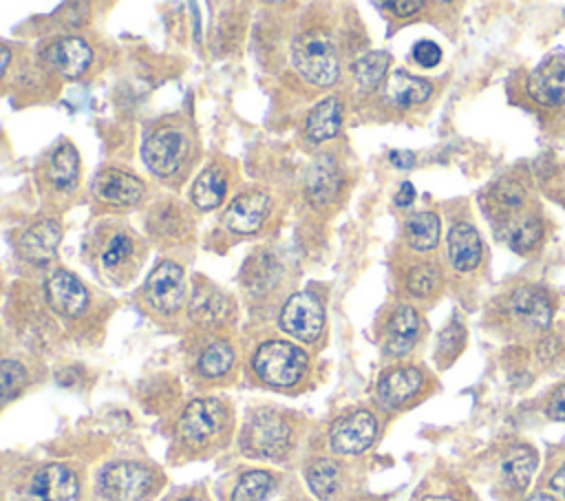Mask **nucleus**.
I'll list each match as a JSON object with an SVG mask.
<instances>
[{"label": "nucleus", "mask_w": 565, "mask_h": 501, "mask_svg": "<svg viewBox=\"0 0 565 501\" xmlns=\"http://www.w3.org/2000/svg\"><path fill=\"white\" fill-rule=\"evenodd\" d=\"M382 7H386V9H391L395 15H413L415 11H419L422 7H424V2H419V0H397V2H384Z\"/></svg>", "instance_id": "58836bf2"}, {"label": "nucleus", "mask_w": 565, "mask_h": 501, "mask_svg": "<svg viewBox=\"0 0 565 501\" xmlns=\"http://www.w3.org/2000/svg\"><path fill=\"white\" fill-rule=\"evenodd\" d=\"M391 163L397 168H411L415 163V154L408 150H393L391 152Z\"/></svg>", "instance_id": "79ce46f5"}, {"label": "nucleus", "mask_w": 565, "mask_h": 501, "mask_svg": "<svg viewBox=\"0 0 565 501\" xmlns=\"http://www.w3.org/2000/svg\"><path fill=\"white\" fill-rule=\"evenodd\" d=\"M536 463H539V459L532 448L516 446V448L508 450V455L503 457L501 475L510 488L523 490V488H527V483L536 470Z\"/></svg>", "instance_id": "b1692460"}, {"label": "nucleus", "mask_w": 565, "mask_h": 501, "mask_svg": "<svg viewBox=\"0 0 565 501\" xmlns=\"http://www.w3.org/2000/svg\"><path fill=\"white\" fill-rule=\"evenodd\" d=\"M225 188H227V181H225V174L218 170V168H205L194 185H192V201L199 210H212L216 205H221L223 196H225Z\"/></svg>", "instance_id": "393cba45"}, {"label": "nucleus", "mask_w": 565, "mask_h": 501, "mask_svg": "<svg viewBox=\"0 0 565 501\" xmlns=\"http://www.w3.org/2000/svg\"><path fill=\"white\" fill-rule=\"evenodd\" d=\"M7 66H9V49H7V46H2V64H0V75H4Z\"/></svg>", "instance_id": "c03bdc74"}, {"label": "nucleus", "mask_w": 565, "mask_h": 501, "mask_svg": "<svg viewBox=\"0 0 565 501\" xmlns=\"http://www.w3.org/2000/svg\"><path fill=\"white\" fill-rule=\"evenodd\" d=\"M225 417V408L218 399L203 397L194 399L185 406L181 419H179V435L188 444H203L212 435L218 433Z\"/></svg>", "instance_id": "423d86ee"}, {"label": "nucleus", "mask_w": 565, "mask_h": 501, "mask_svg": "<svg viewBox=\"0 0 565 501\" xmlns=\"http://www.w3.org/2000/svg\"><path fill=\"white\" fill-rule=\"evenodd\" d=\"M448 256L455 269L470 271L481 260V238L470 223H457L448 232Z\"/></svg>", "instance_id": "f3484780"}, {"label": "nucleus", "mask_w": 565, "mask_h": 501, "mask_svg": "<svg viewBox=\"0 0 565 501\" xmlns=\"http://www.w3.org/2000/svg\"><path fill=\"white\" fill-rule=\"evenodd\" d=\"M185 296V285H183V269L177 263H159L148 280H146V298L148 302L163 311V313H172L181 307Z\"/></svg>", "instance_id": "0eeeda50"}, {"label": "nucleus", "mask_w": 565, "mask_h": 501, "mask_svg": "<svg viewBox=\"0 0 565 501\" xmlns=\"http://www.w3.org/2000/svg\"><path fill=\"white\" fill-rule=\"evenodd\" d=\"M181 501H199V499H194V497H185V499H181Z\"/></svg>", "instance_id": "de8ad7c7"}, {"label": "nucleus", "mask_w": 565, "mask_h": 501, "mask_svg": "<svg viewBox=\"0 0 565 501\" xmlns=\"http://www.w3.org/2000/svg\"><path fill=\"white\" fill-rule=\"evenodd\" d=\"M512 313L530 327H547L552 320V305L547 296L536 287H521L510 298Z\"/></svg>", "instance_id": "aec40b11"}, {"label": "nucleus", "mask_w": 565, "mask_h": 501, "mask_svg": "<svg viewBox=\"0 0 565 501\" xmlns=\"http://www.w3.org/2000/svg\"><path fill=\"white\" fill-rule=\"evenodd\" d=\"M190 313L196 320L210 322V320H221L227 313V300L221 291L214 289H201L192 296L190 302Z\"/></svg>", "instance_id": "c756f323"}, {"label": "nucleus", "mask_w": 565, "mask_h": 501, "mask_svg": "<svg viewBox=\"0 0 565 501\" xmlns=\"http://www.w3.org/2000/svg\"><path fill=\"white\" fill-rule=\"evenodd\" d=\"M274 488V477L265 470H252L241 477L232 492V501H263Z\"/></svg>", "instance_id": "c85d7f7f"}, {"label": "nucleus", "mask_w": 565, "mask_h": 501, "mask_svg": "<svg viewBox=\"0 0 565 501\" xmlns=\"http://www.w3.org/2000/svg\"><path fill=\"white\" fill-rule=\"evenodd\" d=\"M342 185L340 168L331 157H320L307 172V196L316 207L333 203Z\"/></svg>", "instance_id": "dca6fc26"}, {"label": "nucleus", "mask_w": 565, "mask_h": 501, "mask_svg": "<svg viewBox=\"0 0 565 501\" xmlns=\"http://www.w3.org/2000/svg\"><path fill=\"white\" fill-rule=\"evenodd\" d=\"M413 57L422 66H435L441 60V49L433 40H419L413 46Z\"/></svg>", "instance_id": "e433bc0d"}, {"label": "nucleus", "mask_w": 565, "mask_h": 501, "mask_svg": "<svg viewBox=\"0 0 565 501\" xmlns=\"http://www.w3.org/2000/svg\"><path fill=\"white\" fill-rule=\"evenodd\" d=\"M527 501H554L550 494H545V492H536V494H532Z\"/></svg>", "instance_id": "a18cd8bd"}, {"label": "nucleus", "mask_w": 565, "mask_h": 501, "mask_svg": "<svg viewBox=\"0 0 565 501\" xmlns=\"http://www.w3.org/2000/svg\"><path fill=\"white\" fill-rule=\"evenodd\" d=\"M60 225L51 218L40 221L35 225H31L22 238H20V249L22 254L31 260V263H49L55 256L57 243H60Z\"/></svg>", "instance_id": "a211bd4d"}, {"label": "nucleus", "mask_w": 565, "mask_h": 501, "mask_svg": "<svg viewBox=\"0 0 565 501\" xmlns=\"http://www.w3.org/2000/svg\"><path fill=\"white\" fill-rule=\"evenodd\" d=\"M90 46L82 38H57L49 49H46V60L49 64L62 73L64 77H77L82 75L88 64H90Z\"/></svg>", "instance_id": "2eb2a0df"}, {"label": "nucleus", "mask_w": 565, "mask_h": 501, "mask_svg": "<svg viewBox=\"0 0 565 501\" xmlns=\"http://www.w3.org/2000/svg\"><path fill=\"white\" fill-rule=\"evenodd\" d=\"M415 201V188H413V183H402L399 185V192L395 194V205H399V207H406V205H411Z\"/></svg>", "instance_id": "a19ab883"}, {"label": "nucleus", "mask_w": 565, "mask_h": 501, "mask_svg": "<svg viewBox=\"0 0 565 501\" xmlns=\"http://www.w3.org/2000/svg\"><path fill=\"white\" fill-rule=\"evenodd\" d=\"M79 174V157L71 143H62L49 163V179L60 190H71L77 183Z\"/></svg>", "instance_id": "a878e982"}, {"label": "nucleus", "mask_w": 565, "mask_h": 501, "mask_svg": "<svg viewBox=\"0 0 565 501\" xmlns=\"http://www.w3.org/2000/svg\"><path fill=\"white\" fill-rule=\"evenodd\" d=\"M0 380H2V399L9 402L22 388L26 373H24L22 364H18L13 360H4L2 369H0Z\"/></svg>", "instance_id": "c9c22d12"}, {"label": "nucleus", "mask_w": 565, "mask_h": 501, "mask_svg": "<svg viewBox=\"0 0 565 501\" xmlns=\"http://www.w3.org/2000/svg\"><path fill=\"white\" fill-rule=\"evenodd\" d=\"M322 327H324V307L313 294L298 291L285 302L280 311V329L285 333L302 342H313L320 335Z\"/></svg>", "instance_id": "7ed1b4c3"}, {"label": "nucleus", "mask_w": 565, "mask_h": 501, "mask_svg": "<svg viewBox=\"0 0 565 501\" xmlns=\"http://www.w3.org/2000/svg\"><path fill=\"white\" fill-rule=\"evenodd\" d=\"M93 190H95V196L104 203H110V205H132L141 199L143 194V183L124 172V170H117V168H108V170H102L97 177H95V183H93Z\"/></svg>", "instance_id": "4468645a"}, {"label": "nucleus", "mask_w": 565, "mask_h": 501, "mask_svg": "<svg viewBox=\"0 0 565 501\" xmlns=\"http://www.w3.org/2000/svg\"><path fill=\"white\" fill-rule=\"evenodd\" d=\"M46 300L60 316L75 318L88 305L86 287L68 271H55L46 280Z\"/></svg>", "instance_id": "f8f14e48"}, {"label": "nucleus", "mask_w": 565, "mask_h": 501, "mask_svg": "<svg viewBox=\"0 0 565 501\" xmlns=\"http://www.w3.org/2000/svg\"><path fill=\"white\" fill-rule=\"evenodd\" d=\"M499 199H501V203H503V205H508V207H516V205L521 203V199H523V192H521V188H519V185H510V183H505V185L499 190Z\"/></svg>", "instance_id": "ea45409f"}, {"label": "nucleus", "mask_w": 565, "mask_h": 501, "mask_svg": "<svg viewBox=\"0 0 565 501\" xmlns=\"http://www.w3.org/2000/svg\"><path fill=\"white\" fill-rule=\"evenodd\" d=\"M289 446L287 424L271 413H263L252 419L245 430V448L263 457H278Z\"/></svg>", "instance_id": "9d476101"}, {"label": "nucleus", "mask_w": 565, "mask_h": 501, "mask_svg": "<svg viewBox=\"0 0 565 501\" xmlns=\"http://www.w3.org/2000/svg\"><path fill=\"white\" fill-rule=\"evenodd\" d=\"M527 93L541 106L565 104V55L539 64L527 77Z\"/></svg>", "instance_id": "9b49d317"}, {"label": "nucleus", "mask_w": 565, "mask_h": 501, "mask_svg": "<svg viewBox=\"0 0 565 501\" xmlns=\"http://www.w3.org/2000/svg\"><path fill=\"white\" fill-rule=\"evenodd\" d=\"M433 86L428 79L397 71L386 82V97L397 106H413L428 99Z\"/></svg>", "instance_id": "4be33fe9"}, {"label": "nucleus", "mask_w": 565, "mask_h": 501, "mask_svg": "<svg viewBox=\"0 0 565 501\" xmlns=\"http://www.w3.org/2000/svg\"><path fill=\"white\" fill-rule=\"evenodd\" d=\"M419 335V316L413 307H397L388 320L386 329V351L393 355H404L413 349Z\"/></svg>", "instance_id": "412c9836"}, {"label": "nucleus", "mask_w": 565, "mask_h": 501, "mask_svg": "<svg viewBox=\"0 0 565 501\" xmlns=\"http://www.w3.org/2000/svg\"><path fill=\"white\" fill-rule=\"evenodd\" d=\"M424 375L415 366L393 369L377 384V397L386 406H399L422 388Z\"/></svg>", "instance_id": "6ab92c4d"}, {"label": "nucleus", "mask_w": 565, "mask_h": 501, "mask_svg": "<svg viewBox=\"0 0 565 501\" xmlns=\"http://www.w3.org/2000/svg\"><path fill=\"white\" fill-rule=\"evenodd\" d=\"M291 62L296 71L316 86H331L338 79V53L322 33H305L294 42Z\"/></svg>", "instance_id": "f257e3e1"}, {"label": "nucleus", "mask_w": 565, "mask_h": 501, "mask_svg": "<svg viewBox=\"0 0 565 501\" xmlns=\"http://www.w3.org/2000/svg\"><path fill=\"white\" fill-rule=\"evenodd\" d=\"M391 57L384 51H371L353 64V75L362 86H375L388 71Z\"/></svg>", "instance_id": "2f4dec72"}, {"label": "nucleus", "mask_w": 565, "mask_h": 501, "mask_svg": "<svg viewBox=\"0 0 565 501\" xmlns=\"http://www.w3.org/2000/svg\"><path fill=\"white\" fill-rule=\"evenodd\" d=\"M340 468L331 459H316L307 468V483L311 492L320 499H329L338 490Z\"/></svg>", "instance_id": "cd10ccee"}, {"label": "nucleus", "mask_w": 565, "mask_h": 501, "mask_svg": "<svg viewBox=\"0 0 565 501\" xmlns=\"http://www.w3.org/2000/svg\"><path fill=\"white\" fill-rule=\"evenodd\" d=\"M307 369V355L291 342L271 340L258 347L254 355L256 375L271 386H291Z\"/></svg>", "instance_id": "f03ea898"}, {"label": "nucleus", "mask_w": 565, "mask_h": 501, "mask_svg": "<svg viewBox=\"0 0 565 501\" xmlns=\"http://www.w3.org/2000/svg\"><path fill=\"white\" fill-rule=\"evenodd\" d=\"M143 161L146 166L159 174V177H170L172 172L179 170L183 154H185V139L179 130L174 128H161L154 135H150L143 143Z\"/></svg>", "instance_id": "1a4fd4ad"}, {"label": "nucleus", "mask_w": 565, "mask_h": 501, "mask_svg": "<svg viewBox=\"0 0 565 501\" xmlns=\"http://www.w3.org/2000/svg\"><path fill=\"white\" fill-rule=\"evenodd\" d=\"M404 234L413 249H433L439 241V218L433 212H417L406 221Z\"/></svg>", "instance_id": "bb28decb"}, {"label": "nucleus", "mask_w": 565, "mask_h": 501, "mask_svg": "<svg viewBox=\"0 0 565 501\" xmlns=\"http://www.w3.org/2000/svg\"><path fill=\"white\" fill-rule=\"evenodd\" d=\"M441 283V271L437 269V265L433 263H419L411 269L408 274V289L415 294V296H428L433 294Z\"/></svg>", "instance_id": "473e14b6"}, {"label": "nucleus", "mask_w": 565, "mask_h": 501, "mask_svg": "<svg viewBox=\"0 0 565 501\" xmlns=\"http://www.w3.org/2000/svg\"><path fill=\"white\" fill-rule=\"evenodd\" d=\"M232 362H234L232 347L227 342H212L199 355V371L205 377H218V375H225L230 371Z\"/></svg>", "instance_id": "7c9ffc66"}, {"label": "nucleus", "mask_w": 565, "mask_h": 501, "mask_svg": "<svg viewBox=\"0 0 565 501\" xmlns=\"http://www.w3.org/2000/svg\"><path fill=\"white\" fill-rule=\"evenodd\" d=\"M547 415L556 422H565V384H561L552 393V397L547 402Z\"/></svg>", "instance_id": "4c0bfd02"}, {"label": "nucleus", "mask_w": 565, "mask_h": 501, "mask_svg": "<svg viewBox=\"0 0 565 501\" xmlns=\"http://www.w3.org/2000/svg\"><path fill=\"white\" fill-rule=\"evenodd\" d=\"M269 212V199L265 192H245L241 196H236L225 214H223V223L225 227H230L232 232H238V234H249V232H256L265 216Z\"/></svg>", "instance_id": "ddd939ff"}, {"label": "nucleus", "mask_w": 565, "mask_h": 501, "mask_svg": "<svg viewBox=\"0 0 565 501\" xmlns=\"http://www.w3.org/2000/svg\"><path fill=\"white\" fill-rule=\"evenodd\" d=\"M375 433V417L369 411H353L331 426L329 444L340 455H360L373 444Z\"/></svg>", "instance_id": "39448f33"}, {"label": "nucleus", "mask_w": 565, "mask_h": 501, "mask_svg": "<svg viewBox=\"0 0 565 501\" xmlns=\"http://www.w3.org/2000/svg\"><path fill=\"white\" fill-rule=\"evenodd\" d=\"M152 475L146 466L135 461H119L102 472V492L110 501H132L148 492Z\"/></svg>", "instance_id": "20e7f679"}, {"label": "nucleus", "mask_w": 565, "mask_h": 501, "mask_svg": "<svg viewBox=\"0 0 565 501\" xmlns=\"http://www.w3.org/2000/svg\"><path fill=\"white\" fill-rule=\"evenodd\" d=\"M342 119V106L338 97H327L307 117V135L313 141H327L338 135Z\"/></svg>", "instance_id": "5701e85b"}, {"label": "nucleus", "mask_w": 565, "mask_h": 501, "mask_svg": "<svg viewBox=\"0 0 565 501\" xmlns=\"http://www.w3.org/2000/svg\"><path fill=\"white\" fill-rule=\"evenodd\" d=\"M550 488H552L556 494L565 497V463L550 477Z\"/></svg>", "instance_id": "37998d69"}, {"label": "nucleus", "mask_w": 565, "mask_h": 501, "mask_svg": "<svg viewBox=\"0 0 565 501\" xmlns=\"http://www.w3.org/2000/svg\"><path fill=\"white\" fill-rule=\"evenodd\" d=\"M541 238V225L534 218L521 221L514 225V230L510 232V247L516 252H527L532 249Z\"/></svg>", "instance_id": "f704fd0d"}, {"label": "nucleus", "mask_w": 565, "mask_h": 501, "mask_svg": "<svg viewBox=\"0 0 565 501\" xmlns=\"http://www.w3.org/2000/svg\"><path fill=\"white\" fill-rule=\"evenodd\" d=\"M422 501H455V499H450V497H424Z\"/></svg>", "instance_id": "49530a36"}, {"label": "nucleus", "mask_w": 565, "mask_h": 501, "mask_svg": "<svg viewBox=\"0 0 565 501\" xmlns=\"http://www.w3.org/2000/svg\"><path fill=\"white\" fill-rule=\"evenodd\" d=\"M77 477L62 463L42 466L29 481V501H77Z\"/></svg>", "instance_id": "6e6552de"}, {"label": "nucleus", "mask_w": 565, "mask_h": 501, "mask_svg": "<svg viewBox=\"0 0 565 501\" xmlns=\"http://www.w3.org/2000/svg\"><path fill=\"white\" fill-rule=\"evenodd\" d=\"M132 256V241L126 234H117L110 238V243L102 252V265L104 269L117 271L128 258Z\"/></svg>", "instance_id": "72a5a7b5"}]
</instances>
